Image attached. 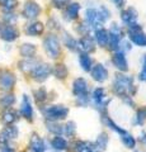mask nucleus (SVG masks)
Instances as JSON below:
<instances>
[{
  "label": "nucleus",
  "instance_id": "1",
  "mask_svg": "<svg viewBox=\"0 0 146 152\" xmlns=\"http://www.w3.org/2000/svg\"><path fill=\"white\" fill-rule=\"evenodd\" d=\"M108 17H109V12L104 8H101L99 10H97V9L87 10V20L93 27H99Z\"/></svg>",
  "mask_w": 146,
  "mask_h": 152
},
{
  "label": "nucleus",
  "instance_id": "2",
  "mask_svg": "<svg viewBox=\"0 0 146 152\" xmlns=\"http://www.w3.org/2000/svg\"><path fill=\"white\" fill-rule=\"evenodd\" d=\"M43 115L50 121H59V119H64L67 115V108H65L62 105H52V107H47L43 110Z\"/></svg>",
  "mask_w": 146,
  "mask_h": 152
},
{
  "label": "nucleus",
  "instance_id": "3",
  "mask_svg": "<svg viewBox=\"0 0 146 152\" xmlns=\"http://www.w3.org/2000/svg\"><path fill=\"white\" fill-rule=\"evenodd\" d=\"M132 77L128 76H123V75H118L114 81V91L117 94L123 95L127 91H130V89L132 88Z\"/></svg>",
  "mask_w": 146,
  "mask_h": 152
},
{
  "label": "nucleus",
  "instance_id": "4",
  "mask_svg": "<svg viewBox=\"0 0 146 152\" xmlns=\"http://www.w3.org/2000/svg\"><path fill=\"white\" fill-rule=\"evenodd\" d=\"M128 33H130L131 39L134 41V43L139 46H146V34L142 33L137 23L128 26Z\"/></svg>",
  "mask_w": 146,
  "mask_h": 152
},
{
  "label": "nucleus",
  "instance_id": "5",
  "mask_svg": "<svg viewBox=\"0 0 146 152\" xmlns=\"http://www.w3.org/2000/svg\"><path fill=\"white\" fill-rule=\"evenodd\" d=\"M45 50L51 57H57L60 55V43L55 36H48L45 39Z\"/></svg>",
  "mask_w": 146,
  "mask_h": 152
},
{
  "label": "nucleus",
  "instance_id": "6",
  "mask_svg": "<svg viewBox=\"0 0 146 152\" xmlns=\"http://www.w3.org/2000/svg\"><path fill=\"white\" fill-rule=\"evenodd\" d=\"M51 71H52V69H51L50 65L42 64V65L36 66V67L32 70V76H33L36 80H38V81H43V80H46L48 77Z\"/></svg>",
  "mask_w": 146,
  "mask_h": 152
},
{
  "label": "nucleus",
  "instance_id": "7",
  "mask_svg": "<svg viewBox=\"0 0 146 152\" xmlns=\"http://www.w3.org/2000/svg\"><path fill=\"white\" fill-rule=\"evenodd\" d=\"M109 33V39H108V43H109L112 50H117L120 45V38H121V31L120 28L117 27L116 24H113V27L111 28V31L108 32Z\"/></svg>",
  "mask_w": 146,
  "mask_h": 152
},
{
  "label": "nucleus",
  "instance_id": "8",
  "mask_svg": "<svg viewBox=\"0 0 146 152\" xmlns=\"http://www.w3.org/2000/svg\"><path fill=\"white\" fill-rule=\"evenodd\" d=\"M92 76H93V79L94 80H97V81H104V80L107 79V76H108V71L106 70V67L103 65L101 64H98L95 65L94 67L92 69Z\"/></svg>",
  "mask_w": 146,
  "mask_h": 152
},
{
  "label": "nucleus",
  "instance_id": "9",
  "mask_svg": "<svg viewBox=\"0 0 146 152\" xmlns=\"http://www.w3.org/2000/svg\"><path fill=\"white\" fill-rule=\"evenodd\" d=\"M14 83H15V77L10 72H4L0 77V88L3 90H10L14 86Z\"/></svg>",
  "mask_w": 146,
  "mask_h": 152
},
{
  "label": "nucleus",
  "instance_id": "10",
  "mask_svg": "<svg viewBox=\"0 0 146 152\" xmlns=\"http://www.w3.org/2000/svg\"><path fill=\"white\" fill-rule=\"evenodd\" d=\"M41 12V9L40 7L37 5L36 3H27L26 4V7H24V10H23V14H24V17L28 18V19H33L36 18L37 15L40 14Z\"/></svg>",
  "mask_w": 146,
  "mask_h": 152
},
{
  "label": "nucleus",
  "instance_id": "11",
  "mask_svg": "<svg viewBox=\"0 0 146 152\" xmlns=\"http://www.w3.org/2000/svg\"><path fill=\"white\" fill-rule=\"evenodd\" d=\"M88 91V83L84 79H76L74 81V94L80 96V95H85Z\"/></svg>",
  "mask_w": 146,
  "mask_h": 152
},
{
  "label": "nucleus",
  "instance_id": "12",
  "mask_svg": "<svg viewBox=\"0 0 146 152\" xmlns=\"http://www.w3.org/2000/svg\"><path fill=\"white\" fill-rule=\"evenodd\" d=\"M113 64H114L118 70H121V71H126L127 69H128L123 52H117V53L113 56Z\"/></svg>",
  "mask_w": 146,
  "mask_h": 152
},
{
  "label": "nucleus",
  "instance_id": "13",
  "mask_svg": "<svg viewBox=\"0 0 146 152\" xmlns=\"http://www.w3.org/2000/svg\"><path fill=\"white\" fill-rule=\"evenodd\" d=\"M21 112H22V114H23V117H24V118H27V119H32V115H33V110H32V107H31L29 98H28L27 95H24V96H23Z\"/></svg>",
  "mask_w": 146,
  "mask_h": 152
},
{
  "label": "nucleus",
  "instance_id": "14",
  "mask_svg": "<svg viewBox=\"0 0 146 152\" xmlns=\"http://www.w3.org/2000/svg\"><path fill=\"white\" fill-rule=\"evenodd\" d=\"M1 38L4 41H8V42H12V41H14L15 38L18 37V32L14 29L13 27H10V26H7V27H4L3 29H1Z\"/></svg>",
  "mask_w": 146,
  "mask_h": 152
},
{
  "label": "nucleus",
  "instance_id": "15",
  "mask_svg": "<svg viewBox=\"0 0 146 152\" xmlns=\"http://www.w3.org/2000/svg\"><path fill=\"white\" fill-rule=\"evenodd\" d=\"M29 150H31V152H43V150H45L43 141H42L38 136L34 134V136L31 138Z\"/></svg>",
  "mask_w": 146,
  "mask_h": 152
},
{
  "label": "nucleus",
  "instance_id": "16",
  "mask_svg": "<svg viewBox=\"0 0 146 152\" xmlns=\"http://www.w3.org/2000/svg\"><path fill=\"white\" fill-rule=\"evenodd\" d=\"M104 90L102 88H98L94 90V94H93V98H94V102L98 105V108H104L107 105V102H103L104 100Z\"/></svg>",
  "mask_w": 146,
  "mask_h": 152
},
{
  "label": "nucleus",
  "instance_id": "17",
  "mask_svg": "<svg viewBox=\"0 0 146 152\" xmlns=\"http://www.w3.org/2000/svg\"><path fill=\"white\" fill-rule=\"evenodd\" d=\"M95 39H97V42L101 46H106V45H108L109 33H108L106 29H103V28H101V29H97V32H95Z\"/></svg>",
  "mask_w": 146,
  "mask_h": 152
},
{
  "label": "nucleus",
  "instance_id": "18",
  "mask_svg": "<svg viewBox=\"0 0 146 152\" xmlns=\"http://www.w3.org/2000/svg\"><path fill=\"white\" fill-rule=\"evenodd\" d=\"M136 18H137V15H136V12L134 10V9H128V10H125L123 13H122V20H123L125 23H127L128 26L135 24Z\"/></svg>",
  "mask_w": 146,
  "mask_h": 152
},
{
  "label": "nucleus",
  "instance_id": "19",
  "mask_svg": "<svg viewBox=\"0 0 146 152\" xmlns=\"http://www.w3.org/2000/svg\"><path fill=\"white\" fill-rule=\"evenodd\" d=\"M79 10H80V5H79L78 3L70 4V5L67 7V9H66V18H69V19H75V18L78 17Z\"/></svg>",
  "mask_w": 146,
  "mask_h": 152
},
{
  "label": "nucleus",
  "instance_id": "20",
  "mask_svg": "<svg viewBox=\"0 0 146 152\" xmlns=\"http://www.w3.org/2000/svg\"><path fill=\"white\" fill-rule=\"evenodd\" d=\"M107 143H108V137L106 133H102L99 134V137L97 138V142H95V150L99 152V151H104L106 147H107Z\"/></svg>",
  "mask_w": 146,
  "mask_h": 152
},
{
  "label": "nucleus",
  "instance_id": "21",
  "mask_svg": "<svg viewBox=\"0 0 146 152\" xmlns=\"http://www.w3.org/2000/svg\"><path fill=\"white\" fill-rule=\"evenodd\" d=\"M34 52H36V47L33 45H31V43H26V45H23L21 47L22 56L27 57V58H31V57L34 55Z\"/></svg>",
  "mask_w": 146,
  "mask_h": 152
},
{
  "label": "nucleus",
  "instance_id": "22",
  "mask_svg": "<svg viewBox=\"0 0 146 152\" xmlns=\"http://www.w3.org/2000/svg\"><path fill=\"white\" fill-rule=\"evenodd\" d=\"M1 119L5 124H12V123L17 119V113L14 110H10V109H7V110L3 113Z\"/></svg>",
  "mask_w": 146,
  "mask_h": 152
},
{
  "label": "nucleus",
  "instance_id": "23",
  "mask_svg": "<svg viewBox=\"0 0 146 152\" xmlns=\"http://www.w3.org/2000/svg\"><path fill=\"white\" fill-rule=\"evenodd\" d=\"M17 136H18V129L15 127H7L1 133V137L4 140H13L17 138Z\"/></svg>",
  "mask_w": 146,
  "mask_h": 152
},
{
  "label": "nucleus",
  "instance_id": "24",
  "mask_svg": "<svg viewBox=\"0 0 146 152\" xmlns=\"http://www.w3.org/2000/svg\"><path fill=\"white\" fill-rule=\"evenodd\" d=\"M51 145H52V147L55 150L57 151H62L67 147V142L65 141L62 137H55V138L52 140V142H51Z\"/></svg>",
  "mask_w": 146,
  "mask_h": 152
},
{
  "label": "nucleus",
  "instance_id": "25",
  "mask_svg": "<svg viewBox=\"0 0 146 152\" xmlns=\"http://www.w3.org/2000/svg\"><path fill=\"white\" fill-rule=\"evenodd\" d=\"M27 32L29 33V34H32V36H38V34H41V33L43 32V24L40 23V22L32 23V24L28 27Z\"/></svg>",
  "mask_w": 146,
  "mask_h": 152
},
{
  "label": "nucleus",
  "instance_id": "26",
  "mask_svg": "<svg viewBox=\"0 0 146 152\" xmlns=\"http://www.w3.org/2000/svg\"><path fill=\"white\" fill-rule=\"evenodd\" d=\"M79 45H80V47H81L84 51H87V52H90V51L94 50V43H93L92 38H89V37L81 38L80 42H79Z\"/></svg>",
  "mask_w": 146,
  "mask_h": 152
},
{
  "label": "nucleus",
  "instance_id": "27",
  "mask_svg": "<svg viewBox=\"0 0 146 152\" xmlns=\"http://www.w3.org/2000/svg\"><path fill=\"white\" fill-rule=\"evenodd\" d=\"M80 65H81L84 71H90L92 70V58L85 53L80 55Z\"/></svg>",
  "mask_w": 146,
  "mask_h": 152
},
{
  "label": "nucleus",
  "instance_id": "28",
  "mask_svg": "<svg viewBox=\"0 0 146 152\" xmlns=\"http://www.w3.org/2000/svg\"><path fill=\"white\" fill-rule=\"evenodd\" d=\"M103 122H104L106 123V124L108 126V127H109V128H112V129L113 131H116V132H118L120 133V134L122 136V134H125V133H126V131H123V129H122V128H120L118 126H117L116 124V123L114 122H113L112 119H111V118H108V117H103Z\"/></svg>",
  "mask_w": 146,
  "mask_h": 152
},
{
  "label": "nucleus",
  "instance_id": "29",
  "mask_svg": "<svg viewBox=\"0 0 146 152\" xmlns=\"http://www.w3.org/2000/svg\"><path fill=\"white\" fill-rule=\"evenodd\" d=\"M122 142H123V145L126 147H128V148H134V147L136 146V141L135 138L131 134H128V133H125V134H122Z\"/></svg>",
  "mask_w": 146,
  "mask_h": 152
},
{
  "label": "nucleus",
  "instance_id": "30",
  "mask_svg": "<svg viewBox=\"0 0 146 152\" xmlns=\"http://www.w3.org/2000/svg\"><path fill=\"white\" fill-rule=\"evenodd\" d=\"M14 102H15V98H14L13 95H10V94L4 95V96L0 98V105L4 107V108H9Z\"/></svg>",
  "mask_w": 146,
  "mask_h": 152
},
{
  "label": "nucleus",
  "instance_id": "31",
  "mask_svg": "<svg viewBox=\"0 0 146 152\" xmlns=\"http://www.w3.org/2000/svg\"><path fill=\"white\" fill-rule=\"evenodd\" d=\"M75 150H76V152H97V151H94L90 147V145L87 143V142H78Z\"/></svg>",
  "mask_w": 146,
  "mask_h": 152
},
{
  "label": "nucleus",
  "instance_id": "32",
  "mask_svg": "<svg viewBox=\"0 0 146 152\" xmlns=\"http://www.w3.org/2000/svg\"><path fill=\"white\" fill-rule=\"evenodd\" d=\"M55 75H56V77H59V79H64L65 76L67 75L66 67H65L64 65H57L55 69Z\"/></svg>",
  "mask_w": 146,
  "mask_h": 152
},
{
  "label": "nucleus",
  "instance_id": "33",
  "mask_svg": "<svg viewBox=\"0 0 146 152\" xmlns=\"http://www.w3.org/2000/svg\"><path fill=\"white\" fill-rule=\"evenodd\" d=\"M64 133L66 134L67 137H71V136H74V133H75V124H74V122H69L66 126H65V128H64Z\"/></svg>",
  "mask_w": 146,
  "mask_h": 152
},
{
  "label": "nucleus",
  "instance_id": "34",
  "mask_svg": "<svg viewBox=\"0 0 146 152\" xmlns=\"http://www.w3.org/2000/svg\"><path fill=\"white\" fill-rule=\"evenodd\" d=\"M146 119V108H141L137 112V117H136V123L139 124H142Z\"/></svg>",
  "mask_w": 146,
  "mask_h": 152
},
{
  "label": "nucleus",
  "instance_id": "35",
  "mask_svg": "<svg viewBox=\"0 0 146 152\" xmlns=\"http://www.w3.org/2000/svg\"><path fill=\"white\" fill-rule=\"evenodd\" d=\"M65 43H66V46L69 47L70 50H76V47H78V42L75 39H73V38L70 37L69 34L65 37Z\"/></svg>",
  "mask_w": 146,
  "mask_h": 152
},
{
  "label": "nucleus",
  "instance_id": "36",
  "mask_svg": "<svg viewBox=\"0 0 146 152\" xmlns=\"http://www.w3.org/2000/svg\"><path fill=\"white\" fill-rule=\"evenodd\" d=\"M34 67V62H32V61H24V62L21 64V69L23 71H32Z\"/></svg>",
  "mask_w": 146,
  "mask_h": 152
},
{
  "label": "nucleus",
  "instance_id": "37",
  "mask_svg": "<svg viewBox=\"0 0 146 152\" xmlns=\"http://www.w3.org/2000/svg\"><path fill=\"white\" fill-rule=\"evenodd\" d=\"M34 95H36V100H38V102H42V100H45L46 99V91L43 89L37 90V91L34 93Z\"/></svg>",
  "mask_w": 146,
  "mask_h": 152
},
{
  "label": "nucleus",
  "instance_id": "38",
  "mask_svg": "<svg viewBox=\"0 0 146 152\" xmlns=\"http://www.w3.org/2000/svg\"><path fill=\"white\" fill-rule=\"evenodd\" d=\"M47 128H48L52 133H55V134H60V133L62 132V128H61L60 126H56V124H48Z\"/></svg>",
  "mask_w": 146,
  "mask_h": 152
},
{
  "label": "nucleus",
  "instance_id": "39",
  "mask_svg": "<svg viewBox=\"0 0 146 152\" xmlns=\"http://www.w3.org/2000/svg\"><path fill=\"white\" fill-rule=\"evenodd\" d=\"M15 4H17V0H5V3H4L3 5L7 10H10V9H13L15 7Z\"/></svg>",
  "mask_w": 146,
  "mask_h": 152
},
{
  "label": "nucleus",
  "instance_id": "40",
  "mask_svg": "<svg viewBox=\"0 0 146 152\" xmlns=\"http://www.w3.org/2000/svg\"><path fill=\"white\" fill-rule=\"evenodd\" d=\"M140 79L142 80V81H146V69H144L142 71H141V74H140Z\"/></svg>",
  "mask_w": 146,
  "mask_h": 152
},
{
  "label": "nucleus",
  "instance_id": "41",
  "mask_svg": "<svg viewBox=\"0 0 146 152\" xmlns=\"http://www.w3.org/2000/svg\"><path fill=\"white\" fill-rule=\"evenodd\" d=\"M5 19H7L8 22H10V23H13V22H15V20H17V18H15V17H9V15L5 17Z\"/></svg>",
  "mask_w": 146,
  "mask_h": 152
},
{
  "label": "nucleus",
  "instance_id": "42",
  "mask_svg": "<svg viewBox=\"0 0 146 152\" xmlns=\"http://www.w3.org/2000/svg\"><path fill=\"white\" fill-rule=\"evenodd\" d=\"M140 140L142 141L144 143H146V133H145V132H142V133H141V138H140Z\"/></svg>",
  "mask_w": 146,
  "mask_h": 152
},
{
  "label": "nucleus",
  "instance_id": "43",
  "mask_svg": "<svg viewBox=\"0 0 146 152\" xmlns=\"http://www.w3.org/2000/svg\"><path fill=\"white\" fill-rule=\"evenodd\" d=\"M1 152H14V151H13L12 148H9V147H3Z\"/></svg>",
  "mask_w": 146,
  "mask_h": 152
},
{
  "label": "nucleus",
  "instance_id": "44",
  "mask_svg": "<svg viewBox=\"0 0 146 152\" xmlns=\"http://www.w3.org/2000/svg\"><path fill=\"white\" fill-rule=\"evenodd\" d=\"M54 1H55L56 4H64V3H66L67 0H54Z\"/></svg>",
  "mask_w": 146,
  "mask_h": 152
},
{
  "label": "nucleus",
  "instance_id": "45",
  "mask_svg": "<svg viewBox=\"0 0 146 152\" xmlns=\"http://www.w3.org/2000/svg\"><path fill=\"white\" fill-rule=\"evenodd\" d=\"M144 69H146V55L144 57Z\"/></svg>",
  "mask_w": 146,
  "mask_h": 152
},
{
  "label": "nucleus",
  "instance_id": "46",
  "mask_svg": "<svg viewBox=\"0 0 146 152\" xmlns=\"http://www.w3.org/2000/svg\"><path fill=\"white\" fill-rule=\"evenodd\" d=\"M114 1H116L117 4H121V3H122V0H114Z\"/></svg>",
  "mask_w": 146,
  "mask_h": 152
},
{
  "label": "nucleus",
  "instance_id": "47",
  "mask_svg": "<svg viewBox=\"0 0 146 152\" xmlns=\"http://www.w3.org/2000/svg\"><path fill=\"white\" fill-rule=\"evenodd\" d=\"M5 3V0H0V4H4Z\"/></svg>",
  "mask_w": 146,
  "mask_h": 152
},
{
  "label": "nucleus",
  "instance_id": "48",
  "mask_svg": "<svg viewBox=\"0 0 146 152\" xmlns=\"http://www.w3.org/2000/svg\"><path fill=\"white\" fill-rule=\"evenodd\" d=\"M136 152H137V151H136Z\"/></svg>",
  "mask_w": 146,
  "mask_h": 152
}]
</instances>
